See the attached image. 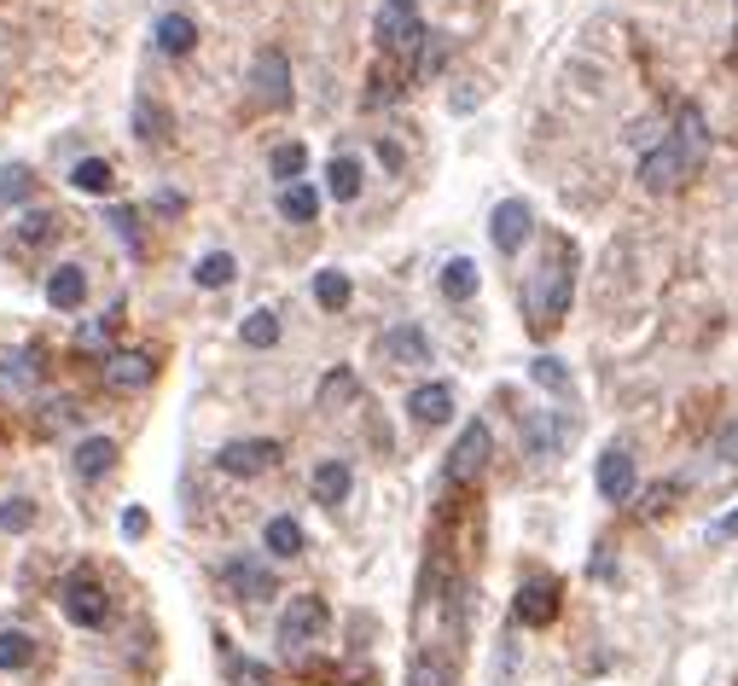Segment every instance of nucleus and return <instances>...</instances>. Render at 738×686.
<instances>
[{"label":"nucleus","mask_w":738,"mask_h":686,"mask_svg":"<svg viewBox=\"0 0 738 686\" xmlns=\"http://www.w3.org/2000/svg\"><path fill=\"white\" fill-rule=\"evenodd\" d=\"M489 448H495V437H489V425L483 420H472L460 431V442L448 448V483H472L483 465H489Z\"/></svg>","instance_id":"nucleus-10"},{"label":"nucleus","mask_w":738,"mask_h":686,"mask_svg":"<svg viewBox=\"0 0 738 686\" xmlns=\"http://www.w3.org/2000/svg\"><path fill=\"white\" fill-rule=\"evenodd\" d=\"M570 291H576V250L570 245H552V257L535 267L529 291H524V309H529V326L535 332H552L570 314Z\"/></svg>","instance_id":"nucleus-2"},{"label":"nucleus","mask_w":738,"mask_h":686,"mask_svg":"<svg viewBox=\"0 0 738 686\" xmlns=\"http://www.w3.org/2000/svg\"><path fill=\"white\" fill-rule=\"evenodd\" d=\"M309 489L321 507H343L349 489H355V472H349V460H321L314 465V477H309Z\"/></svg>","instance_id":"nucleus-15"},{"label":"nucleus","mask_w":738,"mask_h":686,"mask_svg":"<svg viewBox=\"0 0 738 686\" xmlns=\"http://www.w3.org/2000/svg\"><path fill=\"white\" fill-rule=\"evenodd\" d=\"M29 384H36V356H29V349L0 361V390H29Z\"/></svg>","instance_id":"nucleus-32"},{"label":"nucleus","mask_w":738,"mask_h":686,"mask_svg":"<svg viewBox=\"0 0 738 686\" xmlns=\"http://www.w3.org/2000/svg\"><path fill=\"white\" fill-rule=\"evenodd\" d=\"M378 361H390V366H425L430 361V332L425 326H390L378 338Z\"/></svg>","instance_id":"nucleus-12"},{"label":"nucleus","mask_w":738,"mask_h":686,"mask_svg":"<svg viewBox=\"0 0 738 686\" xmlns=\"http://www.w3.org/2000/svg\"><path fill=\"white\" fill-rule=\"evenodd\" d=\"M152 47H158V53H170V59H187L198 47V24L180 18V12H163V18L152 24Z\"/></svg>","instance_id":"nucleus-16"},{"label":"nucleus","mask_w":738,"mask_h":686,"mask_svg":"<svg viewBox=\"0 0 738 686\" xmlns=\"http://www.w3.org/2000/svg\"><path fill=\"white\" fill-rule=\"evenodd\" d=\"M29 192H36V180H29V170H24V163H7V170H0V198L24 204Z\"/></svg>","instance_id":"nucleus-36"},{"label":"nucleus","mask_w":738,"mask_h":686,"mask_svg":"<svg viewBox=\"0 0 738 686\" xmlns=\"http://www.w3.org/2000/svg\"><path fill=\"white\" fill-rule=\"evenodd\" d=\"M250 93H257L262 111H285L291 105V59L279 47H262L257 64H250Z\"/></svg>","instance_id":"nucleus-6"},{"label":"nucleus","mask_w":738,"mask_h":686,"mask_svg":"<svg viewBox=\"0 0 738 686\" xmlns=\"http://www.w3.org/2000/svg\"><path fill=\"white\" fill-rule=\"evenodd\" d=\"M36 663V640L24 628H0V669H29Z\"/></svg>","instance_id":"nucleus-30"},{"label":"nucleus","mask_w":738,"mask_h":686,"mask_svg":"<svg viewBox=\"0 0 738 686\" xmlns=\"http://www.w3.org/2000/svg\"><path fill=\"white\" fill-rule=\"evenodd\" d=\"M477 286H483V274H477L472 257H454V262L442 267V297H448V303H472Z\"/></svg>","instance_id":"nucleus-19"},{"label":"nucleus","mask_w":738,"mask_h":686,"mask_svg":"<svg viewBox=\"0 0 738 686\" xmlns=\"http://www.w3.org/2000/svg\"><path fill=\"white\" fill-rule=\"evenodd\" d=\"M733 535H738V507H733V512H721L715 524H710V541H733Z\"/></svg>","instance_id":"nucleus-38"},{"label":"nucleus","mask_w":738,"mask_h":686,"mask_svg":"<svg viewBox=\"0 0 738 686\" xmlns=\"http://www.w3.org/2000/svg\"><path fill=\"white\" fill-rule=\"evenodd\" d=\"M564 437H570L564 420H535V425H529V454H559Z\"/></svg>","instance_id":"nucleus-33"},{"label":"nucleus","mask_w":738,"mask_h":686,"mask_svg":"<svg viewBox=\"0 0 738 686\" xmlns=\"http://www.w3.org/2000/svg\"><path fill=\"white\" fill-rule=\"evenodd\" d=\"M111 222H116V233H123V239H134V210H111Z\"/></svg>","instance_id":"nucleus-41"},{"label":"nucleus","mask_w":738,"mask_h":686,"mask_svg":"<svg viewBox=\"0 0 738 686\" xmlns=\"http://www.w3.org/2000/svg\"><path fill=\"white\" fill-rule=\"evenodd\" d=\"M152 373H158V361L140 356V349H123V356L105 361V384H111V390H140V384H152Z\"/></svg>","instance_id":"nucleus-17"},{"label":"nucleus","mask_w":738,"mask_h":686,"mask_svg":"<svg viewBox=\"0 0 738 686\" xmlns=\"http://www.w3.org/2000/svg\"><path fill=\"white\" fill-rule=\"evenodd\" d=\"M59 233H64V215H53V210H29L24 222H18V245L36 250V245H53Z\"/></svg>","instance_id":"nucleus-25"},{"label":"nucleus","mask_w":738,"mask_h":686,"mask_svg":"<svg viewBox=\"0 0 738 686\" xmlns=\"http://www.w3.org/2000/svg\"><path fill=\"white\" fill-rule=\"evenodd\" d=\"M529 233H535V210L524 204V198H500L495 215H489V239H495L500 257H517Z\"/></svg>","instance_id":"nucleus-8"},{"label":"nucleus","mask_w":738,"mask_h":686,"mask_svg":"<svg viewBox=\"0 0 738 686\" xmlns=\"http://www.w3.org/2000/svg\"><path fill=\"white\" fill-rule=\"evenodd\" d=\"M116 465V442L111 437H82V448H76V477H105Z\"/></svg>","instance_id":"nucleus-20"},{"label":"nucleus","mask_w":738,"mask_h":686,"mask_svg":"<svg viewBox=\"0 0 738 686\" xmlns=\"http://www.w3.org/2000/svg\"><path fill=\"white\" fill-rule=\"evenodd\" d=\"M29 524H36V500H29V495H12V500H0V529H29Z\"/></svg>","instance_id":"nucleus-35"},{"label":"nucleus","mask_w":738,"mask_h":686,"mask_svg":"<svg viewBox=\"0 0 738 686\" xmlns=\"http://www.w3.org/2000/svg\"><path fill=\"white\" fill-rule=\"evenodd\" d=\"M233 681L239 686H274V675H267L257 658H233Z\"/></svg>","instance_id":"nucleus-37"},{"label":"nucleus","mask_w":738,"mask_h":686,"mask_svg":"<svg viewBox=\"0 0 738 686\" xmlns=\"http://www.w3.org/2000/svg\"><path fill=\"white\" fill-rule=\"evenodd\" d=\"M529 384H535V390H547V396H570V390H576V378H570V366L559 356H535L529 361Z\"/></svg>","instance_id":"nucleus-22"},{"label":"nucleus","mask_w":738,"mask_h":686,"mask_svg":"<svg viewBox=\"0 0 738 686\" xmlns=\"http://www.w3.org/2000/svg\"><path fill=\"white\" fill-rule=\"evenodd\" d=\"M245 344H250V349H274V344H279V314H274V309L250 314V321H245Z\"/></svg>","instance_id":"nucleus-34"},{"label":"nucleus","mask_w":738,"mask_h":686,"mask_svg":"<svg viewBox=\"0 0 738 686\" xmlns=\"http://www.w3.org/2000/svg\"><path fill=\"white\" fill-rule=\"evenodd\" d=\"M703 152H710V128H703L698 105H686L675 116V128L663 134V146H651V152L640 158V187L646 192H675L680 180L703 163Z\"/></svg>","instance_id":"nucleus-1"},{"label":"nucleus","mask_w":738,"mask_h":686,"mask_svg":"<svg viewBox=\"0 0 738 686\" xmlns=\"http://www.w3.org/2000/svg\"><path fill=\"white\" fill-rule=\"evenodd\" d=\"M279 215H285V222H297V227L314 222V215H321V192H314L309 180H291V187L279 192Z\"/></svg>","instance_id":"nucleus-23"},{"label":"nucleus","mask_w":738,"mask_h":686,"mask_svg":"<svg viewBox=\"0 0 738 686\" xmlns=\"http://www.w3.org/2000/svg\"><path fill=\"white\" fill-rule=\"evenodd\" d=\"M326 192L338 198V204H349V198H361V158H332V170H326Z\"/></svg>","instance_id":"nucleus-24"},{"label":"nucleus","mask_w":738,"mask_h":686,"mask_svg":"<svg viewBox=\"0 0 738 686\" xmlns=\"http://www.w3.org/2000/svg\"><path fill=\"white\" fill-rule=\"evenodd\" d=\"M425 18H418V0H384L378 7V47L390 59H408V53H418L425 47Z\"/></svg>","instance_id":"nucleus-4"},{"label":"nucleus","mask_w":738,"mask_h":686,"mask_svg":"<svg viewBox=\"0 0 738 686\" xmlns=\"http://www.w3.org/2000/svg\"><path fill=\"white\" fill-rule=\"evenodd\" d=\"M413 686H454V658H448V651H418Z\"/></svg>","instance_id":"nucleus-28"},{"label":"nucleus","mask_w":738,"mask_h":686,"mask_svg":"<svg viewBox=\"0 0 738 686\" xmlns=\"http://www.w3.org/2000/svg\"><path fill=\"white\" fill-rule=\"evenodd\" d=\"M326 628H332V606L321 594H297L291 606L279 611V646L285 651H309V646H321L326 640Z\"/></svg>","instance_id":"nucleus-3"},{"label":"nucleus","mask_w":738,"mask_h":686,"mask_svg":"<svg viewBox=\"0 0 738 686\" xmlns=\"http://www.w3.org/2000/svg\"><path fill=\"white\" fill-rule=\"evenodd\" d=\"M123 535H146V512H140V507L123 512Z\"/></svg>","instance_id":"nucleus-40"},{"label":"nucleus","mask_w":738,"mask_h":686,"mask_svg":"<svg viewBox=\"0 0 738 686\" xmlns=\"http://www.w3.org/2000/svg\"><path fill=\"white\" fill-rule=\"evenodd\" d=\"M552 616H559V588H552V582H524V594H517V623L547 628Z\"/></svg>","instance_id":"nucleus-18"},{"label":"nucleus","mask_w":738,"mask_h":686,"mask_svg":"<svg viewBox=\"0 0 738 686\" xmlns=\"http://www.w3.org/2000/svg\"><path fill=\"white\" fill-rule=\"evenodd\" d=\"M349 390H355V378L338 373V378H326V384H321V401H332V396H349Z\"/></svg>","instance_id":"nucleus-39"},{"label":"nucleus","mask_w":738,"mask_h":686,"mask_svg":"<svg viewBox=\"0 0 738 686\" xmlns=\"http://www.w3.org/2000/svg\"><path fill=\"white\" fill-rule=\"evenodd\" d=\"M47 303H53L59 314H76L82 303H88V267H82V262H59L53 274H47Z\"/></svg>","instance_id":"nucleus-13"},{"label":"nucleus","mask_w":738,"mask_h":686,"mask_svg":"<svg viewBox=\"0 0 738 686\" xmlns=\"http://www.w3.org/2000/svg\"><path fill=\"white\" fill-rule=\"evenodd\" d=\"M233 274H239V262L227 257V250H210V257H198V267H192V279L204 291H222V286H233Z\"/></svg>","instance_id":"nucleus-27"},{"label":"nucleus","mask_w":738,"mask_h":686,"mask_svg":"<svg viewBox=\"0 0 738 686\" xmlns=\"http://www.w3.org/2000/svg\"><path fill=\"white\" fill-rule=\"evenodd\" d=\"M71 187L76 192H111L116 187V170H111L105 158H82L76 170H71Z\"/></svg>","instance_id":"nucleus-29"},{"label":"nucleus","mask_w":738,"mask_h":686,"mask_svg":"<svg viewBox=\"0 0 738 686\" xmlns=\"http://www.w3.org/2000/svg\"><path fill=\"white\" fill-rule=\"evenodd\" d=\"M59 606H64V616H71L76 628H105V616H111L105 582H99L93 571H76V576H64V588H59Z\"/></svg>","instance_id":"nucleus-5"},{"label":"nucleus","mask_w":738,"mask_h":686,"mask_svg":"<svg viewBox=\"0 0 738 686\" xmlns=\"http://www.w3.org/2000/svg\"><path fill=\"white\" fill-rule=\"evenodd\" d=\"M274 175L285 180V187H291V180H303V170H309V146H297V140H285V146H274Z\"/></svg>","instance_id":"nucleus-31"},{"label":"nucleus","mask_w":738,"mask_h":686,"mask_svg":"<svg viewBox=\"0 0 738 686\" xmlns=\"http://www.w3.org/2000/svg\"><path fill=\"white\" fill-rule=\"evenodd\" d=\"M408 420L413 425H448L454 420V384H418L408 396Z\"/></svg>","instance_id":"nucleus-14"},{"label":"nucleus","mask_w":738,"mask_h":686,"mask_svg":"<svg viewBox=\"0 0 738 686\" xmlns=\"http://www.w3.org/2000/svg\"><path fill=\"white\" fill-rule=\"evenodd\" d=\"M634 483H640V465H634V454L623 442H611L605 454H599V465H593V489H599V500H628L634 495Z\"/></svg>","instance_id":"nucleus-9"},{"label":"nucleus","mask_w":738,"mask_h":686,"mask_svg":"<svg viewBox=\"0 0 738 686\" xmlns=\"http://www.w3.org/2000/svg\"><path fill=\"white\" fill-rule=\"evenodd\" d=\"M285 448L274 437H245V442H227L222 454H215V465H222L227 477H262V472H274Z\"/></svg>","instance_id":"nucleus-7"},{"label":"nucleus","mask_w":738,"mask_h":686,"mask_svg":"<svg viewBox=\"0 0 738 686\" xmlns=\"http://www.w3.org/2000/svg\"><path fill=\"white\" fill-rule=\"evenodd\" d=\"M222 582H227V594L233 599H250V606H262V599H274V571H267L262 559H227L222 564Z\"/></svg>","instance_id":"nucleus-11"},{"label":"nucleus","mask_w":738,"mask_h":686,"mask_svg":"<svg viewBox=\"0 0 738 686\" xmlns=\"http://www.w3.org/2000/svg\"><path fill=\"white\" fill-rule=\"evenodd\" d=\"M349 291H355V286H349L343 267H321V274H314V303H321L326 314H338L349 303Z\"/></svg>","instance_id":"nucleus-26"},{"label":"nucleus","mask_w":738,"mask_h":686,"mask_svg":"<svg viewBox=\"0 0 738 686\" xmlns=\"http://www.w3.org/2000/svg\"><path fill=\"white\" fill-rule=\"evenodd\" d=\"M262 547H267L274 559H297V553H303V524H297V517H267Z\"/></svg>","instance_id":"nucleus-21"}]
</instances>
